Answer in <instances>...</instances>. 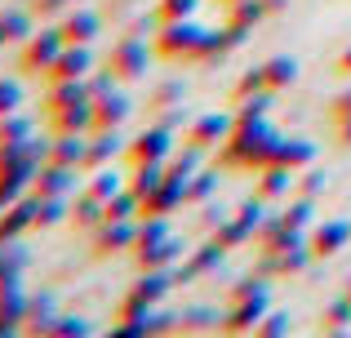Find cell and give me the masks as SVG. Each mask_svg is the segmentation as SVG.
Returning a JSON list of instances; mask_svg holds the SVG:
<instances>
[{"mask_svg": "<svg viewBox=\"0 0 351 338\" xmlns=\"http://www.w3.org/2000/svg\"><path fill=\"white\" fill-rule=\"evenodd\" d=\"M200 40H205V27H200L196 18H187V23H160L152 49H156V58H165V62H196Z\"/></svg>", "mask_w": 351, "mask_h": 338, "instance_id": "obj_1", "label": "cell"}, {"mask_svg": "<svg viewBox=\"0 0 351 338\" xmlns=\"http://www.w3.org/2000/svg\"><path fill=\"white\" fill-rule=\"evenodd\" d=\"M32 298L23 289V276H0V338H14L27 330Z\"/></svg>", "mask_w": 351, "mask_h": 338, "instance_id": "obj_2", "label": "cell"}, {"mask_svg": "<svg viewBox=\"0 0 351 338\" xmlns=\"http://www.w3.org/2000/svg\"><path fill=\"white\" fill-rule=\"evenodd\" d=\"M173 152H178V147H173V130H165V125H147L138 138H129L125 156H129V165H165Z\"/></svg>", "mask_w": 351, "mask_h": 338, "instance_id": "obj_3", "label": "cell"}, {"mask_svg": "<svg viewBox=\"0 0 351 338\" xmlns=\"http://www.w3.org/2000/svg\"><path fill=\"white\" fill-rule=\"evenodd\" d=\"M152 53L156 49H147V40H138V36H120V40L112 45V53H107V67H112L120 80H143L147 67H152Z\"/></svg>", "mask_w": 351, "mask_h": 338, "instance_id": "obj_4", "label": "cell"}, {"mask_svg": "<svg viewBox=\"0 0 351 338\" xmlns=\"http://www.w3.org/2000/svg\"><path fill=\"white\" fill-rule=\"evenodd\" d=\"M232 130H236V116L205 112V116H191L187 138H182V143H191V147H200V152H214V147H223V143L232 138Z\"/></svg>", "mask_w": 351, "mask_h": 338, "instance_id": "obj_5", "label": "cell"}, {"mask_svg": "<svg viewBox=\"0 0 351 338\" xmlns=\"http://www.w3.org/2000/svg\"><path fill=\"white\" fill-rule=\"evenodd\" d=\"M62 32L58 27H49V32H36L32 40H23V53H18V67L23 71H36V76H45V71L53 67V58L62 53Z\"/></svg>", "mask_w": 351, "mask_h": 338, "instance_id": "obj_6", "label": "cell"}, {"mask_svg": "<svg viewBox=\"0 0 351 338\" xmlns=\"http://www.w3.org/2000/svg\"><path fill=\"white\" fill-rule=\"evenodd\" d=\"M134 245H138V223L134 218H107L103 227H94V254L98 258L134 254Z\"/></svg>", "mask_w": 351, "mask_h": 338, "instance_id": "obj_7", "label": "cell"}, {"mask_svg": "<svg viewBox=\"0 0 351 338\" xmlns=\"http://www.w3.org/2000/svg\"><path fill=\"white\" fill-rule=\"evenodd\" d=\"M271 312V289L254 298H232V307L223 312V334H258V321Z\"/></svg>", "mask_w": 351, "mask_h": 338, "instance_id": "obj_8", "label": "cell"}, {"mask_svg": "<svg viewBox=\"0 0 351 338\" xmlns=\"http://www.w3.org/2000/svg\"><path fill=\"white\" fill-rule=\"evenodd\" d=\"M307 245L316 258H334V254H343L351 245V223L347 218H325V223H311L307 232Z\"/></svg>", "mask_w": 351, "mask_h": 338, "instance_id": "obj_9", "label": "cell"}, {"mask_svg": "<svg viewBox=\"0 0 351 338\" xmlns=\"http://www.w3.org/2000/svg\"><path fill=\"white\" fill-rule=\"evenodd\" d=\"M36 214H40V196L27 191L23 200H14L9 209H0V241H23L36 227Z\"/></svg>", "mask_w": 351, "mask_h": 338, "instance_id": "obj_10", "label": "cell"}, {"mask_svg": "<svg viewBox=\"0 0 351 338\" xmlns=\"http://www.w3.org/2000/svg\"><path fill=\"white\" fill-rule=\"evenodd\" d=\"M249 36H254V32H245V27H236V23L214 27V32L205 27V40H200V49H196V62H218V58H227V53L240 49Z\"/></svg>", "mask_w": 351, "mask_h": 338, "instance_id": "obj_11", "label": "cell"}, {"mask_svg": "<svg viewBox=\"0 0 351 338\" xmlns=\"http://www.w3.org/2000/svg\"><path fill=\"white\" fill-rule=\"evenodd\" d=\"M58 32H62L67 45H94V36L103 32V18H98V9H89V5H71L67 14H62Z\"/></svg>", "mask_w": 351, "mask_h": 338, "instance_id": "obj_12", "label": "cell"}, {"mask_svg": "<svg viewBox=\"0 0 351 338\" xmlns=\"http://www.w3.org/2000/svg\"><path fill=\"white\" fill-rule=\"evenodd\" d=\"M89 71H94V53H89V45H62V53L53 58V67L45 71V80H85Z\"/></svg>", "mask_w": 351, "mask_h": 338, "instance_id": "obj_13", "label": "cell"}, {"mask_svg": "<svg viewBox=\"0 0 351 338\" xmlns=\"http://www.w3.org/2000/svg\"><path fill=\"white\" fill-rule=\"evenodd\" d=\"M125 147H129V143L120 138V130H103V134H94V138H89V147H85V160H80V173H98V169H107Z\"/></svg>", "mask_w": 351, "mask_h": 338, "instance_id": "obj_14", "label": "cell"}, {"mask_svg": "<svg viewBox=\"0 0 351 338\" xmlns=\"http://www.w3.org/2000/svg\"><path fill=\"white\" fill-rule=\"evenodd\" d=\"M36 173H40V160H23V165H5L0 169V209H9L14 200H23L32 191Z\"/></svg>", "mask_w": 351, "mask_h": 338, "instance_id": "obj_15", "label": "cell"}, {"mask_svg": "<svg viewBox=\"0 0 351 338\" xmlns=\"http://www.w3.org/2000/svg\"><path fill=\"white\" fill-rule=\"evenodd\" d=\"M76 178H80V169L58 165V160H45L40 173H36V182H32V191L36 196H71V191H76Z\"/></svg>", "mask_w": 351, "mask_h": 338, "instance_id": "obj_16", "label": "cell"}, {"mask_svg": "<svg viewBox=\"0 0 351 338\" xmlns=\"http://www.w3.org/2000/svg\"><path fill=\"white\" fill-rule=\"evenodd\" d=\"M258 245H263V254H285V250H293V245H307V236L293 232V227L276 214V218H263V227H258Z\"/></svg>", "mask_w": 351, "mask_h": 338, "instance_id": "obj_17", "label": "cell"}, {"mask_svg": "<svg viewBox=\"0 0 351 338\" xmlns=\"http://www.w3.org/2000/svg\"><path fill=\"white\" fill-rule=\"evenodd\" d=\"M134 258H138V271H160V267H173V263L182 258V241H178V236H165V241H156V245H138Z\"/></svg>", "mask_w": 351, "mask_h": 338, "instance_id": "obj_18", "label": "cell"}, {"mask_svg": "<svg viewBox=\"0 0 351 338\" xmlns=\"http://www.w3.org/2000/svg\"><path fill=\"white\" fill-rule=\"evenodd\" d=\"M223 258H227V250H223V245L214 241V236H209V241L200 245V250H191V258L182 263V267L173 271V276H178V280H196V276H209V271H218V267H223Z\"/></svg>", "mask_w": 351, "mask_h": 338, "instance_id": "obj_19", "label": "cell"}, {"mask_svg": "<svg viewBox=\"0 0 351 338\" xmlns=\"http://www.w3.org/2000/svg\"><path fill=\"white\" fill-rule=\"evenodd\" d=\"M293 173H298V169H289V165H267V169H258L254 191L267 200V205H276V200H285V196H289V187L298 182Z\"/></svg>", "mask_w": 351, "mask_h": 338, "instance_id": "obj_20", "label": "cell"}, {"mask_svg": "<svg viewBox=\"0 0 351 338\" xmlns=\"http://www.w3.org/2000/svg\"><path fill=\"white\" fill-rule=\"evenodd\" d=\"M129 112H134V103H129L125 94H107V98H98L94 103V134H103V130H120V125L129 121Z\"/></svg>", "mask_w": 351, "mask_h": 338, "instance_id": "obj_21", "label": "cell"}, {"mask_svg": "<svg viewBox=\"0 0 351 338\" xmlns=\"http://www.w3.org/2000/svg\"><path fill=\"white\" fill-rule=\"evenodd\" d=\"M178 285V276H173L169 267H160V271H138V285H134V294L138 298H147L152 307H160L165 298H169V289Z\"/></svg>", "mask_w": 351, "mask_h": 338, "instance_id": "obj_22", "label": "cell"}, {"mask_svg": "<svg viewBox=\"0 0 351 338\" xmlns=\"http://www.w3.org/2000/svg\"><path fill=\"white\" fill-rule=\"evenodd\" d=\"M71 223H76V227H85V232L103 227V223H107V200H103V196H94V191L85 187L76 200H71Z\"/></svg>", "mask_w": 351, "mask_h": 338, "instance_id": "obj_23", "label": "cell"}, {"mask_svg": "<svg viewBox=\"0 0 351 338\" xmlns=\"http://www.w3.org/2000/svg\"><path fill=\"white\" fill-rule=\"evenodd\" d=\"M276 165H289V169H307L316 165V143L311 138H285L280 134V147H276Z\"/></svg>", "mask_w": 351, "mask_h": 338, "instance_id": "obj_24", "label": "cell"}, {"mask_svg": "<svg viewBox=\"0 0 351 338\" xmlns=\"http://www.w3.org/2000/svg\"><path fill=\"white\" fill-rule=\"evenodd\" d=\"M76 103H89V89L85 80H53L49 94H45V112H62V107H76Z\"/></svg>", "mask_w": 351, "mask_h": 338, "instance_id": "obj_25", "label": "cell"}, {"mask_svg": "<svg viewBox=\"0 0 351 338\" xmlns=\"http://www.w3.org/2000/svg\"><path fill=\"white\" fill-rule=\"evenodd\" d=\"M0 27H5L9 45H23V40H32V36H36V9H18V5L0 9Z\"/></svg>", "mask_w": 351, "mask_h": 338, "instance_id": "obj_26", "label": "cell"}, {"mask_svg": "<svg viewBox=\"0 0 351 338\" xmlns=\"http://www.w3.org/2000/svg\"><path fill=\"white\" fill-rule=\"evenodd\" d=\"M53 134H94V103H76L53 112Z\"/></svg>", "mask_w": 351, "mask_h": 338, "instance_id": "obj_27", "label": "cell"}, {"mask_svg": "<svg viewBox=\"0 0 351 338\" xmlns=\"http://www.w3.org/2000/svg\"><path fill=\"white\" fill-rule=\"evenodd\" d=\"M85 147H89L85 134H53V143H49V160L80 169V160H85Z\"/></svg>", "mask_w": 351, "mask_h": 338, "instance_id": "obj_28", "label": "cell"}, {"mask_svg": "<svg viewBox=\"0 0 351 338\" xmlns=\"http://www.w3.org/2000/svg\"><path fill=\"white\" fill-rule=\"evenodd\" d=\"M214 330H223V316L214 307H187V312H178V334H214Z\"/></svg>", "mask_w": 351, "mask_h": 338, "instance_id": "obj_29", "label": "cell"}, {"mask_svg": "<svg viewBox=\"0 0 351 338\" xmlns=\"http://www.w3.org/2000/svg\"><path fill=\"white\" fill-rule=\"evenodd\" d=\"M209 236H214V241L223 245V250H240V245L258 241V232H254V227L245 223V218H236V214L227 218V223H218V227H214V232H209Z\"/></svg>", "mask_w": 351, "mask_h": 338, "instance_id": "obj_30", "label": "cell"}, {"mask_svg": "<svg viewBox=\"0 0 351 338\" xmlns=\"http://www.w3.org/2000/svg\"><path fill=\"white\" fill-rule=\"evenodd\" d=\"M263 76H267V89H289L298 80V58L289 53H276V58L263 62Z\"/></svg>", "mask_w": 351, "mask_h": 338, "instance_id": "obj_31", "label": "cell"}, {"mask_svg": "<svg viewBox=\"0 0 351 338\" xmlns=\"http://www.w3.org/2000/svg\"><path fill=\"white\" fill-rule=\"evenodd\" d=\"M200 156H205V152L187 143L182 152H173V156L165 160V178H173V182H191V173L200 169Z\"/></svg>", "mask_w": 351, "mask_h": 338, "instance_id": "obj_32", "label": "cell"}, {"mask_svg": "<svg viewBox=\"0 0 351 338\" xmlns=\"http://www.w3.org/2000/svg\"><path fill=\"white\" fill-rule=\"evenodd\" d=\"M53 316H58V303H53V294H36L32 298V312H27V330L23 334H49V325H53Z\"/></svg>", "mask_w": 351, "mask_h": 338, "instance_id": "obj_33", "label": "cell"}, {"mask_svg": "<svg viewBox=\"0 0 351 338\" xmlns=\"http://www.w3.org/2000/svg\"><path fill=\"white\" fill-rule=\"evenodd\" d=\"M351 330V298H334V303H325V312H320V334H347Z\"/></svg>", "mask_w": 351, "mask_h": 338, "instance_id": "obj_34", "label": "cell"}, {"mask_svg": "<svg viewBox=\"0 0 351 338\" xmlns=\"http://www.w3.org/2000/svg\"><path fill=\"white\" fill-rule=\"evenodd\" d=\"M214 196H218V169H196V173H191V182H187V205L205 209Z\"/></svg>", "mask_w": 351, "mask_h": 338, "instance_id": "obj_35", "label": "cell"}, {"mask_svg": "<svg viewBox=\"0 0 351 338\" xmlns=\"http://www.w3.org/2000/svg\"><path fill=\"white\" fill-rule=\"evenodd\" d=\"M263 18H267V5H263V0H236V5H227V23L245 27V32H254Z\"/></svg>", "mask_w": 351, "mask_h": 338, "instance_id": "obj_36", "label": "cell"}, {"mask_svg": "<svg viewBox=\"0 0 351 338\" xmlns=\"http://www.w3.org/2000/svg\"><path fill=\"white\" fill-rule=\"evenodd\" d=\"M280 218L293 227V232H311V223H316V200H311V196H298V200H289V209H285Z\"/></svg>", "mask_w": 351, "mask_h": 338, "instance_id": "obj_37", "label": "cell"}, {"mask_svg": "<svg viewBox=\"0 0 351 338\" xmlns=\"http://www.w3.org/2000/svg\"><path fill=\"white\" fill-rule=\"evenodd\" d=\"M27 138H36V125L27 121L23 112L0 116V143H27Z\"/></svg>", "mask_w": 351, "mask_h": 338, "instance_id": "obj_38", "label": "cell"}, {"mask_svg": "<svg viewBox=\"0 0 351 338\" xmlns=\"http://www.w3.org/2000/svg\"><path fill=\"white\" fill-rule=\"evenodd\" d=\"M200 0H156V23H187L196 18Z\"/></svg>", "mask_w": 351, "mask_h": 338, "instance_id": "obj_39", "label": "cell"}, {"mask_svg": "<svg viewBox=\"0 0 351 338\" xmlns=\"http://www.w3.org/2000/svg\"><path fill=\"white\" fill-rule=\"evenodd\" d=\"M182 98H187V80L173 76V80H160V85L152 89V107L160 112V107H178Z\"/></svg>", "mask_w": 351, "mask_h": 338, "instance_id": "obj_40", "label": "cell"}, {"mask_svg": "<svg viewBox=\"0 0 351 338\" xmlns=\"http://www.w3.org/2000/svg\"><path fill=\"white\" fill-rule=\"evenodd\" d=\"M160 182H165V165H134V173H129V187L138 196H152Z\"/></svg>", "mask_w": 351, "mask_h": 338, "instance_id": "obj_41", "label": "cell"}, {"mask_svg": "<svg viewBox=\"0 0 351 338\" xmlns=\"http://www.w3.org/2000/svg\"><path fill=\"white\" fill-rule=\"evenodd\" d=\"M125 182H129V178H120V173H116L112 165H107V169H98V173H89V182H85V187H89V191H94V196H103V200H112V196H116V191H120V187H125Z\"/></svg>", "mask_w": 351, "mask_h": 338, "instance_id": "obj_42", "label": "cell"}, {"mask_svg": "<svg viewBox=\"0 0 351 338\" xmlns=\"http://www.w3.org/2000/svg\"><path fill=\"white\" fill-rule=\"evenodd\" d=\"M67 214H71L67 196H40V214H36V227H58Z\"/></svg>", "mask_w": 351, "mask_h": 338, "instance_id": "obj_43", "label": "cell"}, {"mask_svg": "<svg viewBox=\"0 0 351 338\" xmlns=\"http://www.w3.org/2000/svg\"><path fill=\"white\" fill-rule=\"evenodd\" d=\"M263 89H267V76H263V67H249L245 76L236 80L232 98H236V103H249V98H258V94H263Z\"/></svg>", "mask_w": 351, "mask_h": 338, "instance_id": "obj_44", "label": "cell"}, {"mask_svg": "<svg viewBox=\"0 0 351 338\" xmlns=\"http://www.w3.org/2000/svg\"><path fill=\"white\" fill-rule=\"evenodd\" d=\"M165 236H173L169 218L152 214V218H143V223H138V245H156V241H165ZM138 245H134V250H138Z\"/></svg>", "mask_w": 351, "mask_h": 338, "instance_id": "obj_45", "label": "cell"}, {"mask_svg": "<svg viewBox=\"0 0 351 338\" xmlns=\"http://www.w3.org/2000/svg\"><path fill=\"white\" fill-rule=\"evenodd\" d=\"M152 312H156V307L147 303V298H138L134 289H129V294L120 298V307H116V321H147Z\"/></svg>", "mask_w": 351, "mask_h": 338, "instance_id": "obj_46", "label": "cell"}, {"mask_svg": "<svg viewBox=\"0 0 351 338\" xmlns=\"http://www.w3.org/2000/svg\"><path fill=\"white\" fill-rule=\"evenodd\" d=\"M85 334H89L85 316H53V325H49L45 338H85Z\"/></svg>", "mask_w": 351, "mask_h": 338, "instance_id": "obj_47", "label": "cell"}, {"mask_svg": "<svg viewBox=\"0 0 351 338\" xmlns=\"http://www.w3.org/2000/svg\"><path fill=\"white\" fill-rule=\"evenodd\" d=\"M116 71L107 67V71H89L85 76V89H89V103H98V98H107V94H116Z\"/></svg>", "mask_w": 351, "mask_h": 338, "instance_id": "obj_48", "label": "cell"}, {"mask_svg": "<svg viewBox=\"0 0 351 338\" xmlns=\"http://www.w3.org/2000/svg\"><path fill=\"white\" fill-rule=\"evenodd\" d=\"M9 112H23V85L14 76H0V116Z\"/></svg>", "mask_w": 351, "mask_h": 338, "instance_id": "obj_49", "label": "cell"}, {"mask_svg": "<svg viewBox=\"0 0 351 338\" xmlns=\"http://www.w3.org/2000/svg\"><path fill=\"white\" fill-rule=\"evenodd\" d=\"M289 330H293L289 312H267L263 321H258V338H285Z\"/></svg>", "mask_w": 351, "mask_h": 338, "instance_id": "obj_50", "label": "cell"}, {"mask_svg": "<svg viewBox=\"0 0 351 338\" xmlns=\"http://www.w3.org/2000/svg\"><path fill=\"white\" fill-rule=\"evenodd\" d=\"M236 218H245V223H249V227H254V232H258V227H263V218H267V200H263V196H258V191H254V196H249V200H240Z\"/></svg>", "mask_w": 351, "mask_h": 338, "instance_id": "obj_51", "label": "cell"}, {"mask_svg": "<svg viewBox=\"0 0 351 338\" xmlns=\"http://www.w3.org/2000/svg\"><path fill=\"white\" fill-rule=\"evenodd\" d=\"M320 191H325V173H320L316 165H307V169H302V178H298V196H311V200H316Z\"/></svg>", "mask_w": 351, "mask_h": 338, "instance_id": "obj_52", "label": "cell"}, {"mask_svg": "<svg viewBox=\"0 0 351 338\" xmlns=\"http://www.w3.org/2000/svg\"><path fill=\"white\" fill-rule=\"evenodd\" d=\"M156 125H165V130H187L191 125V116H187V107H160V116H156Z\"/></svg>", "mask_w": 351, "mask_h": 338, "instance_id": "obj_53", "label": "cell"}, {"mask_svg": "<svg viewBox=\"0 0 351 338\" xmlns=\"http://www.w3.org/2000/svg\"><path fill=\"white\" fill-rule=\"evenodd\" d=\"M71 5H80V0H32V9L40 18H53V14H67Z\"/></svg>", "mask_w": 351, "mask_h": 338, "instance_id": "obj_54", "label": "cell"}, {"mask_svg": "<svg viewBox=\"0 0 351 338\" xmlns=\"http://www.w3.org/2000/svg\"><path fill=\"white\" fill-rule=\"evenodd\" d=\"M329 116H334V121H347V116H351V89H343V94L329 103Z\"/></svg>", "mask_w": 351, "mask_h": 338, "instance_id": "obj_55", "label": "cell"}, {"mask_svg": "<svg viewBox=\"0 0 351 338\" xmlns=\"http://www.w3.org/2000/svg\"><path fill=\"white\" fill-rule=\"evenodd\" d=\"M227 218H232V214H227V209H218L214 200H209V205H205V218H200V223H205V232H214V227H218V223H227Z\"/></svg>", "mask_w": 351, "mask_h": 338, "instance_id": "obj_56", "label": "cell"}, {"mask_svg": "<svg viewBox=\"0 0 351 338\" xmlns=\"http://www.w3.org/2000/svg\"><path fill=\"white\" fill-rule=\"evenodd\" d=\"M334 71H338V76H351V45H347V49H343V53H338V62H334Z\"/></svg>", "mask_w": 351, "mask_h": 338, "instance_id": "obj_57", "label": "cell"}, {"mask_svg": "<svg viewBox=\"0 0 351 338\" xmlns=\"http://www.w3.org/2000/svg\"><path fill=\"white\" fill-rule=\"evenodd\" d=\"M338 143L351 147V116H347V121H338Z\"/></svg>", "mask_w": 351, "mask_h": 338, "instance_id": "obj_58", "label": "cell"}, {"mask_svg": "<svg viewBox=\"0 0 351 338\" xmlns=\"http://www.w3.org/2000/svg\"><path fill=\"white\" fill-rule=\"evenodd\" d=\"M267 5V14H280V9H289V0H263Z\"/></svg>", "mask_w": 351, "mask_h": 338, "instance_id": "obj_59", "label": "cell"}, {"mask_svg": "<svg viewBox=\"0 0 351 338\" xmlns=\"http://www.w3.org/2000/svg\"><path fill=\"white\" fill-rule=\"evenodd\" d=\"M5 254H9V241H0V271H5Z\"/></svg>", "mask_w": 351, "mask_h": 338, "instance_id": "obj_60", "label": "cell"}, {"mask_svg": "<svg viewBox=\"0 0 351 338\" xmlns=\"http://www.w3.org/2000/svg\"><path fill=\"white\" fill-rule=\"evenodd\" d=\"M5 45H9V36H5V27H0V49H5Z\"/></svg>", "mask_w": 351, "mask_h": 338, "instance_id": "obj_61", "label": "cell"}, {"mask_svg": "<svg viewBox=\"0 0 351 338\" xmlns=\"http://www.w3.org/2000/svg\"><path fill=\"white\" fill-rule=\"evenodd\" d=\"M347 298H351V280H347Z\"/></svg>", "mask_w": 351, "mask_h": 338, "instance_id": "obj_62", "label": "cell"}, {"mask_svg": "<svg viewBox=\"0 0 351 338\" xmlns=\"http://www.w3.org/2000/svg\"><path fill=\"white\" fill-rule=\"evenodd\" d=\"M223 5H236V0H223Z\"/></svg>", "mask_w": 351, "mask_h": 338, "instance_id": "obj_63", "label": "cell"}]
</instances>
